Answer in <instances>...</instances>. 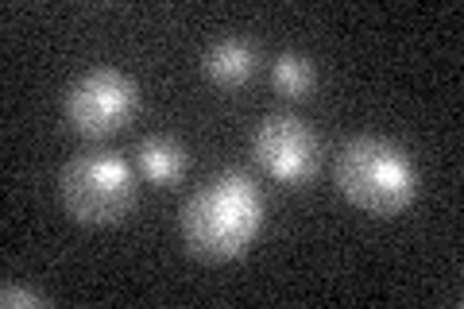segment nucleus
Returning a JSON list of instances; mask_svg holds the SVG:
<instances>
[{
	"mask_svg": "<svg viewBox=\"0 0 464 309\" xmlns=\"http://www.w3.org/2000/svg\"><path fill=\"white\" fill-rule=\"evenodd\" d=\"M179 225L190 256L209 263L237 259L264 232V194L244 170H221L190 194Z\"/></svg>",
	"mask_w": 464,
	"mask_h": 309,
	"instance_id": "1",
	"label": "nucleus"
},
{
	"mask_svg": "<svg viewBox=\"0 0 464 309\" xmlns=\"http://www.w3.org/2000/svg\"><path fill=\"white\" fill-rule=\"evenodd\" d=\"M333 182L356 209L372 217H395L418 198L414 159L395 140L383 136L348 140L333 163Z\"/></svg>",
	"mask_w": 464,
	"mask_h": 309,
	"instance_id": "2",
	"label": "nucleus"
},
{
	"mask_svg": "<svg viewBox=\"0 0 464 309\" xmlns=\"http://www.w3.org/2000/svg\"><path fill=\"white\" fill-rule=\"evenodd\" d=\"M58 198L82 225H116L136 201V174L116 151H82L63 167Z\"/></svg>",
	"mask_w": 464,
	"mask_h": 309,
	"instance_id": "3",
	"label": "nucleus"
},
{
	"mask_svg": "<svg viewBox=\"0 0 464 309\" xmlns=\"http://www.w3.org/2000/svg\"><path fill=\"white\" fill-rule=\"evenodd\" d=\"M66 121L85 140H105L140 112V85L116 66H90L66 85Z\"/></svg>",
	"mask_w": 464,
	"mask_h": 309,
	"instance_id": "4",
	"label": "nucleus"
},
{
	"mask_svg": "<svg viewBox=\"0 0 464 309\" xmlns=\"http://www.w3.org/2000/svg\"><path fill=\"white\" fill-rule=\"evenodd\" d=\"M252 151H256V163L264 167L275 182L302 186L317 174V136L295 112L264 116L252 136Z\"/></svg>",
	"mask_w": 464,
	"mask_h": 309,
	"instance_id": "5",
	"label": "nucleus"
},
{
	"mask_svg": "<svg viewBox=\"0 0 464 309\" xmlns=\"http://www.w3.org/2000/svg\"><path fill=\"white\" fill-rule=\"evenodd\" d=\"M201 66L217 85H244L256 73V47L244 35H225L201 54Z\"/></svg>",
	"mask_w": 464,
	"mask_h": 309,
	"instance_id": "6",
	"label": "nucleus"
},
{
	"mask_svg": "<svg viewBox=\"0 0 464 309\" xmlns=\"http://www.w3.org/2000/svg\"><path fill=\"white\" fill-rule=\"evenodd\" d=\"M136 163L151 186H174L186 174V147L174 136H143Z\"/></svg>",
	"mask_w": 464,
	"mask_h": 309,
	"instance_id": "7",
	"label": "nucleus"
},
{
	"mask_svg": "<svg viewBox=\"0 0 464 309\" xmlns=\"http://www.w3.org/2000/svg\"><path fill=\"white\" fill-rule=\"evenodd\" d=\"M314 63L302 51H283V54H275V63H271V85L279 90L283 97H306L314 90Z\"/></svg>",
	"mask_w": 464,
	"mask_h": 309,
	"instance_id": "8",
	"label": "nucleus"
},
{
	"mask_svg": "<svg viewBox=\"0 0 464 309\" xmlns=\"http://www.w3.org/2000/svg\"><path fill=\"white\" fill-rule=\"evenodd\" d=\"M5 305H43V298H39V294H32V290L5 286Z\"/></svg>",
	"mask_w": 464,
	"mask_h": 309,
	"instance_id": "9",
	"label": "nucleus"
}]
</instances>
